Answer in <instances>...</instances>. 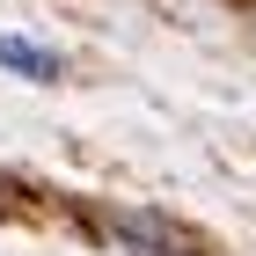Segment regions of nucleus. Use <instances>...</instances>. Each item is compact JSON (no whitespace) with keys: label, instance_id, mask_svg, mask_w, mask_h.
<instances>
[{"label":"nucleus","instance_id":"nucleus-2","mask_svg":"<svg viewBox=\"0 0 256 256\" xmlns=\"http://www.w3.org/2000/svg\"><path fill=\"white\" fill-rule=\"evenodd\" d=\"M118 234L132 242V249H146V256H190V242H183L176 227H161V220H132V212H124Z\"/></svg>","mask_w":256,"mask_h":256},{"label":"nucleus","instance_id":"nucleus-1","mask_svg":"<svg viewBox=\"0 0 256 256\" xmlns=\"http://www.w3.org/2000/svg\"><path fill=\"white\" fill-rule=\"evenodd\" d=\"M0 66H8V74H22V80H59V74H66V59H59V52L22 44V37H0Z\"/></svg>","mask_w":256,"mask_h":256}]
</instances>
